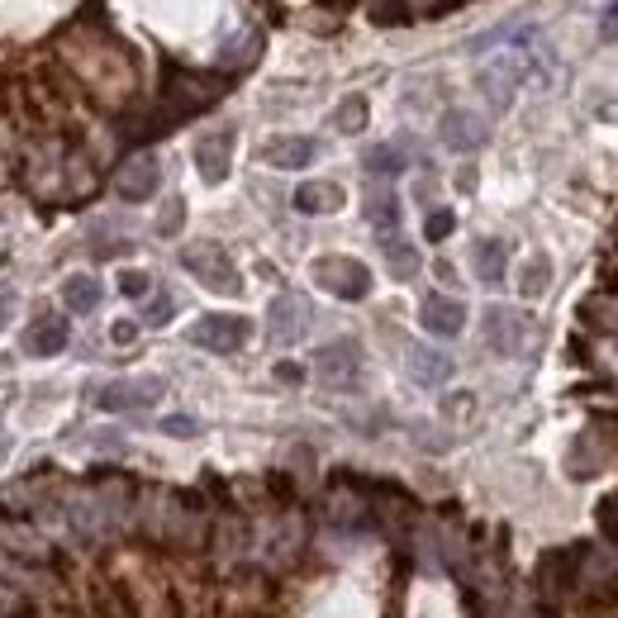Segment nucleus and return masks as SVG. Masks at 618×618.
I'll list each match as a JSON object with an SVG mask.
<instances>
[{
    "label": "nucleus",
    "mask_w": 618,
    "mask_h": 618,
    "mask_svg": "<svg viewBox=\"0 0 618 618\" xmlns=\"http://www.w3.org/2000/svg\"><path fill=\"white\" fill-rule=\"evenodd\" d=\"M295 209H300V215H333V209H343V186L305 182V186L295 190Z\"/></svg>",
    "instance_id": "dca6fc26"
},
{
    "label": "nucleus",
    "mask_w": 618,
    "mask_h": 618,
    "mask_svg": "<svg viewBox=\"0 0 618 618\" xmlns=\"http://www.w3.org/2000/svg\"><path fill=\"white\" fill-rule=\"evenodd\" d=\"M163 433H171V438H196L200 423L190 419V414H171V419H163Z\"/></svg>",
    "instance_id": "cd10ccee"
},
{
    "label": "nucleus",
    "mask_w": 618,
    "mask_h": 618,
    "mask_svg": "<svg viewBox=\"0 0 618 618\" xmlns=\"http://www.w3.org/2000/svg\"><path fill=\"white\" fill-rule=\"evenodd\" d=\"M62 305L72 310V314H96V305H100V281L86 276V272L67 276L62 281Z\"/></svg>",
    "instance_id": "f3484780"
},
{
    "label": "nucleus",
    "mask_w": 618,
    "mask_h": 618,
    "mask_svg": "<svg viewBox=\"0 0 618 618\" xmlns=\"http://www.w3.org/2000/svg\"><path fill=\"white\" fill-rule=\"evenodd\" d=\"M366 171H376V176H400V171H404V153H400L395 144L371 148V153H366Z\"/></svg>",
    "instance_id": "4be33fe9"
},
{
    "label": "nucleus",
    "mask_w": 618,
    "mask_h": 618,
    "mask_svg": "<svg viewBox=\"0 0 618 618\" xmlns=\"http://www.w3.org/2000/svg\"><path fill=\"white\" fill-rule=\"evenodd\" d=\"M67 343H72V324L58 320V314H39V320L24 328V352H29V357H58Z\"/></svg>",
    "instance_id": "9d476101"
},
{
    "label": "nucleus",
    "mask_w": 618,
    "mask_h": 618,
    "mask_svg": "<svg viewBox=\"0 0 618 618\" xmlns=\"http://www.w3.org/2000/svg\"><path fill=\"white\" fill-rule=\"evenodd\" d=\"M119 291L129 295V300H144V295L153 291V276H148V272H124V276H119Z\"/></svg>",
    "instance_id": "a878e982"
},
{
    "label": "nucleus",
    "mask_w": 618,
    "mask_h": 618,
    "mask_svg": "<svg viewBox=\"0 0 618 618\" xmlns=\"http://www.w3.org/2000/svg\"><path fill=\"white\" fill-rule=\"evenodd\" d=\"M314 138H272L267 148H262V163L267 167H281V171H300L314 163Z\"/></svg>",
    "instance_id": "ddd939ff"
},
{
    "label": "nucleus",
    "mask_w": 618,
    "mask_h": 618,
    "mask_svg": "<svg viewBox=\"0 0 618 618\" xmlns=\"http://www.w3.org/2000/svg\"><path fill=\"white\" fill-rule=\"evenodd\" d=\"M247 333H253V324H247L243 314H205V320H196V328H190V343L209 347V352H238L247 343Z\"/></svg>",
    "instance_id": "20e7f679"
},
{
    "label": "nucleus",
    "mask_w": 618,
    "mask_h": 618,
    "mask_svg": "<svg viewBox=\"0 0 618 618\" xmlns=\"http://www.w3.org/2000/svg\"><path fill=\"white\" fill-rule=\"evenodd\" d=\"M438 134H443V144L452 153H475V148L485 144V124L475 119L471 110H448L443 124H438Z\"/></svg>",
    "instance_id": "f8f14e48"
},
{
    "label": "nucleus",
    "mask_w": 618,
    "mask_h": 618,
    "mask_svg": "<svg viewBox=\"0 0 618 618\" xmlns=\"http://www.w3.org/2000/svg\"><path fill=\"white\" fill-rule=\"evenodd\" d=\"M167 395V381L163 376H134V381H110L96 391V410L105 414H124V410H148Z\"/></svg>",
    "instance_id": "f03ea898"
},
{
    "label": "nucleus",
    "mask_w": 618,
    "mask_h": 618,
    "mask_svg": "<svg viewBox=\"0 0 618 618\" xmlns=\"http://www.w3.org/2000/svg\"><path fill=\"white\" fill-rule=\"evenodd\" d=\"M314 281L339 300H366L371 295V272L357 257H320L314 262Z\"/></svg>",
    "instance_id": "7ed1b4c3"
},
{
    "label": "nucleus",
    "mask_w": 618,
    "mask_h": 618,
    "mask_svg": "<svg viewBox=\"0 0 618 618\" xmlns=\"http://www.w3.org/2000/svg\"><path fill=\"white\" fill-rule=\"evenodd\" d=\"M371 14H376V24H404L410 20L404 0H371Z\"/></svg>",
    "instance_id": "b1692460"
},
{
    "label": "nucleus",
    "mask_w": 618,
    "mask_h": 618,
    "mask_svg": "<svg viewBox=\"0 0 618 618\" xmlns=\"http://www.w3.org/2000/svg\"><path fill=\"white\" fill-rule=\"evenodd\" d=\"M10 314H14V291H10V286H0V333H6Z\"/></svg>",
    "instance_id": "c756f323"
},
{
    "label": "nucleus",
    "mask_w": 618,
    "mask_h": 618,
    "mask_svg": "<svg viewBox=\"0 0 618 618\" xmlns=\"http://www.w3.org/2000/svg\"><path fill=\"white\" fill-rule=\"evenodd\" d=\"M171 310H176V300H171V295H157L153 305L144 310V324H153V328H157V324H167V320H171Z\"/></svg>",
    "instance_id": "bb28decb"
},
{
    "label": "nucleus",
    "mask_w": 618,
    "mask_h": 618,
    "mask_svg": "<svg viewBox=\"0 0 618 618\" xmlns=\"http://www.w3.org/2000/svg\"><path fill=\"white\" fill-rule=\"evenodd\" d=\"M366 224L376 228L381 238H395V228H400V196L391 186H371V196H366Z\"/></svg>",
    "instance_id": "4468645a"
},
{
    "label": "nucleus",
    "mask_w": 618,
    "mask_h": 618,
    "mask_svg": "<svg viewBox=\"0 0 618 618\" xmlns=\"http://www.w3.org/2000/svg\"><path fill=\"white\" fill-rule=\"evenodd\" d=\"M110 339H115V343H134V339H138V324H129V320H119V324L110 328Z\"/></svg>",
    "instance_id": "7c9ffc66"
},
{
    "label": "nucleus",
    "mask_w": 618,
    "mask_h": 618,
    "mask_svg": "<svg viewBox=\"0 0 618 618\" xmlns=\"http://www.w3.org/2000/svg\"><path fill=\"white\" fill-rule=\"evenodd\" d=\"M485 343L500 352V357H514V352L528 343V320L509 305H490L485 310Z\"/></svg>",
    "instance_id": "423d86ee"
},
{
    "label": "nucleus",
    "mask_w": 618,
    "mask_h": 618,
    "mask_svg": "<svg viewBox=\"0 0 618 618\" xmlns=\"http://www.w3.org/2000/svg\"><path fill=\"white\" fill-rule=\"evenodd\" d=\"M182 267L200 281L205 291H215V295H243V276L238 267L228 262V253L219 243H190L186 253H182Z\"/></svg>",
    "instance_id": "f257e3e1"
},
{
    "label": "nucleus",
    "mask_w": 618,
    "mask_h": 618,
    "mask_svg": "<svg viewBox=\"0 0 618 618\" xmlns=\"http://www.w3.org/2000/svg\"><path fill=\"white\" fill-rule=\"evenodd\" d=\"M385 262H391V272L400 281H410L419 272V253H414L410 243H400V238H385Z\"/></svg>",
    "instance_id": "412c9836"
},
{
    "label": "nucleus",
    "mask_w": 618,
    "mask_h": 618,
    "mask_svg": "<svg viewBox=\"0 0 618 618\" xmlns=\"http://www.w3.org/2000/svg\"><path fill=\"white\" fill-rule=\"evenodd\" d=\"M504 267H509V253H504L500 238H481V243H475V276H481V286H500Z\"/></svg>",
    "instance_id": "a211bd4d"
},
{
    "label": "nucleus",
    "mask_w": 618,
    "mask_h": 618,
    "mask_svg": "<svg viewBox=\"0 0 618 618\" xmlns=\"http://www.w3.org/2000/svg\"><path fill=\"white\" fill-rule=\"evenodd\" d=\"M599 33H605V43H618V0L605 10V20H599Z\"/></svg>",
    "instance_id": "c85d7f7f"
},
{
    "label": "nucleus",
    "mask_w": 618,
    "mask_h": 618,
    "mask_svg": "<svg viewBox=\"0 0 618 618\" xmlns=\"http://www.w3.org/2000/svg\"><path fill=\"white\" fill-rule=\"evenodd\" d=\"M419 324L433 333V339H457L467 328V305L452 295H429L419 305Z\"/></svg>",
    "instance_id": "6e6552de"
},
{
    "label": "nucleus",
    "mask_w": 618,
    "mask_h": 618,
    "mask_svg": "<svg viewBox=\"0 0 618 618\" xmlns=\"http://www.w3.org/2000/svg\"><path fill=\"white\" fill-rule=\"evenodd\" d=\"M333 129H339V134H362L366 129V96H347L339 110H333Z\"/></svg>",
    "instance_id": "aec40b11"
},
{
    "label": "nucleus",
    "mask_w": 618,
    "mask_h": 618,
    "mask_svg": "<svg viewBox=\"0 0 618 618\" xmlns=\"http://www.w3.org/2000/svg\"><path fill=\"white\" fill-rule=\"evenodd\" d=\"M196 167H200V176L209 186H219L224 176H228V167H234V134H209V138H200L196 144Z\"/></svg>",
    "instance_id": "9b49d317"
},
{
    "label": "nucleus",
    "mask_w": 618,
    "mask_h": 618,
    "mask_svg": "<svg viewBox=\"0 0 618 618\" xmlns=\"http://www.w3.org/2000/svg\"><path fill=\"white\" fill-rule=\"evenodd\" d=\"M182 224H186V205H182V200H171V205L163 209V219H157V234L171 238V234H182Z\"/></svg>",
    "instance_id": "393cba45"
},
{
    "label": "nucleus",
    "mask_w": 618,
    "mask_h": 618,
    "mask_svg": "<svg viewBox=\"0 0 618 618\" xmlns=\"http://www.w3.org/2000/svg\"><path fill=\"white\" fill-rule=\"evenodd\" d=\"M547 286H552V257L533 253V257L523 262V272H519V295L523 300H538V295H547Z\"/></svg>",
    "instance_id": "6ab92c4d"
},
{
    "label": "nucleus",
    "mask_w": 618,
    "mask_h": 618,
    "mask_svg": "<svg viewBox=\"0 0 618 618\" xmlns=\"http://www.w3.org/2000/svg\"><path fill=\"white\" fill-rule=\"evenodd\" d=\"M276 376H281V381H300V376H305V371H300L295 362H281V366H276Z\"/></svg>",
    "instance_id": "2f4dec72"
},
{
    "label": "nucleus",
    "mask_w": 618,
    "mask_h": 618,
    "mask_svg": "<svg viewBox=\"0 0 618 618\" xmlns=\"http://www.w3.org/2000/svg\"><path fill=\"white\" fill-rule=\"evenodd\" d=\"M157 186H163V167H157V157H148V153L129 157L115 176V190L124 200H148V196H157Z\"/></svg>",
    "instance_id": "0eeeda50"
},
{
    "label": "nucleus",
    "mask_w": 618,
    "mask_h": 618,
    "mask_svg": "<svg viewBox=\"0 0 618 618\" xmlns=\"http://www.w3.org/2000/svg\"><path fill=\"white\" fill-rule=\"evenodd\" d=\"M410 381H419V385L452 381V357L438 347H410Z\"/></svg>",
    "instance_id": "2eb2a0df"
},
{
    "label": "nucleus",
    "mask_w": 618,
    "mask_h": 618,
    "mask_svg": "<svg viewBox=\"0 0 618 618\" xmlns=\"http://www.w3.org/2000/svg\"><path fill=\"white\" fill-rule=\"evenodd\" d=\"M320 381L324 385H339V391H347V385H357V376H362V347L352 343V339H343V343H328V347H320Z\"/></svg>",
    "instance_id": "39448f33"
},
{
    "label": "nucleus",
    "mask_w": 618,
    "mask_h": 618,
    "mask_svg": "<svg viewBox=\"0 0 618 618\" xmlns=\"http://www.w3.org/2000/svg\"><path fill=\"white\" fill-rule=\"evenodd\" d=\"M452 228H457V215H452V209H433V215L423 219V238H429V243H443Z\"/></svg>",
    "instance_id": "5701e85b"
},
{
    "label": "nucleus",
    "mask_w": 618,
    "mask_h": 618,
    "mask_svg": "<svg viewBox=\"0 0 618 618\" xmlns=\"http://www.w3.org/2000/svg\"><path fill=\"white\" fill-rule=\"evenodd\" d=\"M310 324V305L300 295H276L272 300V310H267V333H272V343H295L300 333H305Z\"/></svg>",
    "instance_id": "1a4fd4ad"
}]
</instances>
